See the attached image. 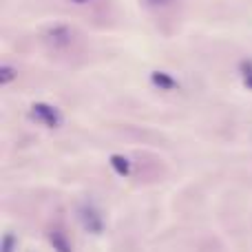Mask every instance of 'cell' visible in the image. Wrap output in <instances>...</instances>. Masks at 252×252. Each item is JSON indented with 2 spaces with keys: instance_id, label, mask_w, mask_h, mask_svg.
Instances as JSON below:
<instances>
[{
  "instance_id": "1",
  "label": "cell",
  "mask_w": 252,
  "mask_h": 252,
  "mask_svg": "<svg viewBox=\"0 0 252 252\" xmlns=\"http://www.w3.org/2000/svg\"><path fill=\"white\" fill-rule=\"evenodd\" d=\"M78 219L82 223V228L91 235H100L104 230V217L97 210V206H93L91 201H84L82 206L78 208Z\"/></svg>"
},
{
  "instance_id": "2",
  "label": "cell",
  "mask_w": 252,
  "mask_h": 252,
  "mask_svg": "<svg viewBox=\"0 0 252 252\" xmlns=\"http://www.w3.org/2000/svg\"><path fill=\"white\" fill-rule=\"evenodd\" d=\"M29 118L33 122L47 126V128H58L62 124V113L51 104H44V102H35L29 111Z\"/></svg>"
},
{
  "instance_id": "3",
  "label": "cell",
  "mask_w": 252,
  "mask_h": 252,
  "mask_svg": "<svg viewBox=\"0 0 252 252\" xmlns=\"http://www.w3.org/2000/svg\"><path fill=\"white\" fill-rule=\"evenodd\" d=\"M44 42L53 49H66L73 42V31L66 25H53L44 31Z\"/></svg>"
},
{
  "instance_id": "4",
  "label": "cell",
  "mask_w": 252,
  "mask_h": 252,
  "mask_svg": "<svg viewBox=\"0 0 252 252\" xmlns=\"http://www.w3.org/2000/svg\"><path fill=\"white\" fill-rule=\"evenodd\" d=\"M49 244L53 246L56 252H73L69 237H66V232H62L60 228H53V230L49 232Z\"/></svg>"
},
{
  "instance_id": "5",
  "label": "cell",
  "mask_w": 252,
  "mask_h": 252,
  "mask_svg": "<svg viewBox=\"0 0 252 252\" xmlns=\"http://www.w3.org/2000/svg\"><path fill=\"white\" fill-rule=\"evenodd\" d=\"M151 82L155 84L159 91H173V89H177V80L170 73H166V71H155V73L151 75Z\"/></svg>"
},
{
  "instance_id": "6",
  "label": "cell",
  "mask_w": 252,
  "mask_h": 252,
  "mask_svg": "<svg viewBox=\"0 0 252 252\" xmlns=\"http://www.w3.org/2000/svg\"><path fill=\"white\" fill-rule=\"evenodd\" d=\"M111 166L120 177H128L130 175V159L124 155H111Z\"/></svg>"
},
{
  "instance_id": "7",
  "label": "cell",
  "mask_w": 252,
  "mask_h": 252,
  "mask_svg": "<svg viewBox=\"0 0 252 252\" xmlns=\"http://www.w3.org/2000/svg\"><path fill=\"white\" fill-rule=\"evenodd\" d=\"M239 69H241V78H244V84L252 91V60H244Z\"/></svg>"
},
{
  "instance_id": "8",
  "label": "cell",
  "mask_w": 252,
  "mask_h": 252,
  "mask_svg": "<svg viewBox=\"0 0 252 252\" xmlns=\"http://www.w3.org/2000/svg\"><path fill=\"white\" fill-rule=\"evenodd\" d=\"M18 248V239L13 237V232H7L2 237V246H0V252H16Z\"/></svg>"
},
{
  "instance_id": "9",
  "label": "cell",
  "mask_w": 252,
  "mask_h": 252,
  "mask_svg": "<svg viewBox=\"0 0 252 252\" xmlns=\"http://www.w3.org/2000/svg\"><path fill=\"white\" fill-rule=\"evenodd\" d=\"M16 69L13 66H9V64H4L2 69H0V84H9L13 78H16Z\"/></svg>"
},
{
  "instance_id": "10",
  "label": "cell",
  "mask_w": 252,
  "mask_h": 252,
  "mask_svg": "<svg viewBox=\"0 0 252 252\" xmlns=\"http://www.w3.org/2000/svg\"><path fill=\"white\" fill-rule=\"evenodd\" d=\"M71 2H73V4H89L91 0H71Z\"/></svg>"
},
{
  "instance_id": "11",
  "label": "cell",
  "mask_w": 252,
  "mask_h": 252,
  "mask_svg": "<svg viewBox=\"0 0 252 252\" xmlns=\"http://www.w3.org/2000/svg\"><path fill=\"white\" fill-rule=\"evenodd\" d=\"M151 4H164V2H168V0H148Z\"/></svg>"
}]
</instances>
